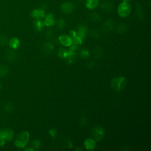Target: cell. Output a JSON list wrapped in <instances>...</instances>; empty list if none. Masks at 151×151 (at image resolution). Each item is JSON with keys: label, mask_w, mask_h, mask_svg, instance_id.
Returning <instances> with one entry per match:
<instances>
[{"label": "cell", "mask_w": 151, "mask_h": 151, "mask_svg": "<svg viewBox=\"0 0 151 151\" xmlns=\"http://www.w3.org/2000/svg\"><path fill=\"white\" fill-rule=\"evenodd\" d=\"M46 35H47V37H51V36H52V31L51 30L48 31L47 32Z\"/></svg>", "instance_id": "31"}, {"label": "cell", "mask_w": 151, "mask_h": 151, "mask_svg": "<svg viewBox=\"0 0 151 151\" xmlns=\"http://www.w3.org/2000/svg\"><path fill=\"white\" fill-rule=\"evenodd\" d=\"M91 136L95 141L100 140L104 136V129L101 126H96L91 131Z\"/></svg>", "instance_id": "4"}, {"label": "cell", "mask_w": 151, "mask_h": 151, "mask_svg": "<svg viewBox=\"0 0 151 151\" xmlns=\"http://www.w3.org/2000/svg\"><path fill=\"white\" fill-rule=\"evenodd\" d=\"M67 53V51L65 49H60L58 51V55L60 57H65Z\"/></svg>", "instance_id": "23"}, {"label": "cell", "mask_w": 151, "mask_h": 151, "mask_svg": "<svg viewBox=\"0 0 151 151\" xmlns=\"http://www.w3.org/2000/svg\"><path fill=\"white\" fill-rule=\"evenodd\" d=\"M114 5L110 2H104L100 5V8L104 11H111L113 8Z\"/></svg>", "instance_id": "13"}, {"label": "cell", "mask_w": 151, "mask_h": 151, "mask_svg": "<svg viewBox=\"0 0 151 151\" xmlns=\"http://www.w3.org/2000/svg\"><path fill=\"white\" fill-rule=\"evenodd\" d=\"M60 42L65 47H68L71 45V44L73 43L72 38L71 37L67 35H61L58 38Z\"/></svg>", "instance_id": "7"}, {"label": "cell", "mask_w": 151, "mask_h": 151, "mask_svg": "<svg viewBox=\"0 0 151 151\" xmlns=\"http://www.w3.org/2000/svg\"><path fill=\"white\" fill-rule=\"evenodd\" d=\"M89 18L93 21H99L100 19V16L97 13H91L89 15Z\"/></svg>", "instance_id": "18"}, {"label": "cell", "mask_w": 151, "mask_h": 151, "mask_svg": "<svg viewBox=\"0 0 151 151\" xmlns=\"http://www.w3.org/2000/svg\"><path fill=\"white\" fill-rule=\"evenodd\" d=\"M5 143V140H0V146H2Z\"/></svg>", "instance_id": "32"}, {"label": "cell", "mask_w": 151, "mask_h": 151, "mask_svg": "<svg viewBox=\"0 0 151 151\" xmlns=\"http://www.w3.org/2000/svg\"><path fill=\"white\" fill-rule=\"evenodd\" d=\"M87 32V28L84 25H80L78 28V31L77 33V36L80 39L83 40L86 37Z\"/></svg>", "instance_id": "12"}, {"label": "cell", "mask_w": 151, "mask_h": 151, "mask_svg": "<svg viewBox=\"0 0 151 151\" xmlns=\"http://www.w3.org/2000/svg\"><path fill=\"white\" fill-rule=\"evenodd\" d=\"M6 136V130L0 129V140H5Z\"/></svg>", "instance_id": "24"}, {"label": "cell", "mask_w": 151, "mask_h": 151, "mask_svg": "<svg viewBox=\"0 0 151 151\" xmlns=\"http://www.w3.org/2000/svg\"><path fill=\"white\" fill-rule=\"evenodd\" d=\"M131 11V5L127 2L123 1L117 7V14L120 17L123 18L127 17L130 14Z\"/></svg>", "instance_id": "3"}, {"label": "cell", "mask_w": 151, "mask_h": 151, "mask_svg": "<svg viewBox=\"0 0 151 151\" xmlns=\"http://www.w3.org/2000/svg\"><path fill=\"white\" fill-rule=\"evenodd\" d=\"M7 72V68L4 65L0 66V77L4 76Z\"/></svg>", "instance_id": "22"}, {"label": "cell", "mask_w": 151, "mask_h": 151, "mask_svg": "<svg viewBox=\"0 0 151 151\" xmlns=\"http://www.w3.org/2000/svg\"><path fill=\"white\" fill-rule=\"evenodd\" d=\"M25 150H31V151H34L33 149H26Z\"/></svg>", "instance_id": "33"}, {"label": "cell", "mask_w": 151, "mask_h": 151, "mask_svg": "<svg viewBox=\"0 0 151 151\" xmlns=\"http://www.w3.org/2000/svg\"><path fill=\"white\" fill-rule=\"evenodd\" d=\"M35 28L38 31H41L43 28L44 23L40 19H36L34 22Z\"/></svg>", "instance_id": "15"}, {"label": "cell", "mask_w": 151, "mask_h": 151, "mask_svg": "<svg viewBox=\"0 0 151 151\" xmlns=\"http://www.w3.org/2000/svg\"><path fill=\"white\" fill-rule=\"evenodd\" d=\"M10 47L13 49H17L19 47L20 42L19 40L16 37L12 38L8 42Z\"/></svg>", "instance_id": "14"}, {"label": "cell", "mask_w": 151, "mask_h": 151, "mask_svg": "<svg viewBox=\"0 0 151 151\" xmlns=\"http://www.w3.org/2000/svg\"><path fill=\"white\" fill-rule=\"evenodd\" d=\"M6 130V136H5V141H10L14 136V133L11 129H5Z\"/></svg>", "instance_id": "16"}, {"label": "cell", "mask_w": 151, "mask_h": 151, "mask_svg": "<svg viewBox=\"0 0 151 151\" xmlns=\"http://www.w3.org/2000/svg\"><path fill=\"white\" fill-rule=\"evenodd\" d=\"M84 147L87 150H93L96 146V141L93 139H87L84 141Z\"/></svg>", "instance_id": "9"}, {"label": "cell", "mask_w": 151, "mask_h": 151, "mask_svg": "<svg viewBox=\"0 0 151 151\" xmlns=\"http://www.w3.org/2000/svg\"><path fill=\"white\" fill-rule=\"evenodd\" d=\"M81 55L83 58H87L88 56V52L87 50H83L81 53Z\"/></svg>", "instance_id": "29"}, {"label": "cell", "mask_w": 151, "mask_h": 151, "mask_svg": "<svg viewBox=\"0 0 151 151\" xmlns=\"http://www.w3.org/2000/svg\"><path fill=\"white\" fill-rule=\"evenodd\" d=\"M99 5V0H86V6L87 9L90 10H93L96 9Z\"/></svg>", "instance_id": "10"}, {"label": "cell", "mask_w": 151, "mask_h": 151, "mask_svg": "<svg viewBox=\"0 0 151 151\" xmlns=\"http://www.w3.org/2000/svg\"><path fill=\"white\" fill-rule=\"evenodd\" d=\"M31 15L35 19H41L45 17V12L42 9H35L32 11Z\"/></svg>", "instance_id": "8"}, {"label": "cell", "mask_w": 151, "mask_h": 151, "mask_svg": "<svg viewBox=\"0 0 151 151\" xmlns=\"http://www.w3.org/2000/svg\"><path fill=\"white\" fill-rule=\"evenodd\" d=\"M70 34L71 37H72L73 38H74L75 37H76V35H77V33H76V31H74V30H71V31L70 32Z\"/></svg>", "instance_id": "30"}, {"label": "cell", "mask_w": 151, "mask_h": 151, "mask_svg": "<svg viewBox=\"0 0 151 151\" xmlns=\"http://www.w3.org/2000/svg\"><path fill=\"white\" fill-rule=\"evenodd\" d=\"M0 42L2 44V45H6L8 43V39L5 37L2 36L0 38Z\"/></svg>", "instance_id": "26"}, {"label": "cell", "mask_w": 151, "mask_h": 151, "mask_svg": "<svg viewBox=\"0 0 151 151\" xmlns=\"http://www.w3.org/2000/svg\"><path fill=\"white\" fill-rule=\"evenodd\" d=\"M102 54H103V51L100 47H97L96 48H95V49L94 50V55H95L96 57H98V58L101 57Z\"/></svg>", "instance_id": "20"}, {"label": "cell", "mask_w": 151, "mask_h": 151, "mask_svg": "<svg viewBox=\"0 0 151 151\" xmlns=\"http://www.w3.org/2000/svg\"><path fill=\"white\" fill-rule=\"evenodd\" d=\"M114 21L113 19H107L101 25V28L104 31L110 32L113 29Z\"/></svg>", "instance_id": "6"}, {"label": "cell", "mask_w": 151, "mask_h": 151, "mask_svg": "<svg viewBox=\"0 0 151 151\" xmlns=\"http://www.w3.org/2000/svg\"><path fill=\"white\" fill-rule=\"evenodd\" d=\"M136 10H137V14L139 17H140L142 18L143 17V11L139 4H136Z\"/></svg>", "instance_id": "21"}, {"label": "cell", "mask_w": 151, "mask_h": 151, "mask_svg": "<svg viewBox=\"0 0 151 151\" xmlns=\"http://www.w3.org/2000/svg\"><path fill=\"white\" fill-rule=\"evenodd\" d=\"M29 137V134L27 131H23L21 132L17 136L14 143L15 145L18 147H24L28 142Z\"/></svg>", "instance_id": "2"}, {"label": "cell", "mask_w": 151, "mask_h": 151, "mask_svg": "<svg viewBox=\"0 0 151 151\" xmlns=\"http://www.w3.org/2000/svg\"><path fill=\"white\" fill-rule=\"evenodd\" d=\"M127 30V27L126 25L124 24V23H121L119 26H118V28H117V31H119V33L122 34V33H124Z\"/></svg>", "instance_id": "19"}, {"label": "cell", "mask_w": 151, "mask_h": 151, "mask_svg": "<svg viewBox=\"0 0 151 151\" xmlns=\"http://www.w3.org/2000/svg\"><path fill=\"white\" fill-rule=\"evenodd\" d=\"M43 48L45 52H50L53 50V45L50 42H47L44 45Z\"/></svg>", "instance_id": "17"}, {"label": "cell", "mask_w": 151, "mask_h": 151, "mask_svg": "<svg viewBox=\"0 0 151 151\" xmlns=\"http://www.w3.org/2000/svg\"><path fill=\"white\" fill-rule=\"evenodd\" d=\"M54 23H55V20H54V16L52 14H49L45 17V19L44 21V24L45 25H47L48 27H50V26L53 25L54 24Z\"/></svg>", "instance_id": "11"}, {"label": "cell", "mask_w": 151, "mask_h": 151, "mask_svg": "<svg viewBox=\"0 0 151 151\" xmlns=\"http://www.w3.org/2000/svg\"><path fill=\"white\" fill-rule=\"evenodd\" d=\"M74 4L70 1L65 2L61 5V10L65 14L71 13L74 11Z\"/></svg>", "instance_id": "5"}, {"label": "cell", "mask_w": 151, "mask_h": 151, "mask_svg": "<svg viewBox=\"0 0 151 151\" xmlns=\"http://www.w3.org/2000/svg\"><path fill=\"white\" fill-rule=\"evenodd\" d=\"M126 84V78L124 77L120 76L113 78L111 81V87L115 91L122 90Z\"/></svg>", "instance_id": "1"}, {"label": "cell", "mask_w": 151, "mask_h": 151, "mask_svg": "<svg viewBox=\"0 0 151 151\" xmlns=\"http://www.w3.org/2000/svg\"><path fill=\"white\" fill-rule=\"evenodd\" d=\"M123 1H125V2H129L130 1H132V0H123Z\"/></svg>", "instance_id": "34"}, {"label": "cell", "mask_w": 151, "mask_h": 151, "mask_svg": "<svg viewBox=\"0 0 151 151\" xmlns=\"http://www.w3.org/2000/svg\"><path fill=\"white\" fill-rule=\"evenodd\" d=\"M32 147H34V148H35L36 149H38V148L39 147L40 145V142L39 140H35L34 141H33L31 143Z\"/></svg>", "instance_id": "27"}, {"label": "cell", "mask_w": 151, "mask_h": 151, "mask_svg": "<svg viewBox=\"0 0 151 151\" xmlns=\"http://www.w3.org/2000/svg\"><path fill=\"white\" fill-rule=\"evenodd\" d=\"M91 36L93 38H97L100 37V32L97 30H93L91 32Z\"/></svg>", "instance_id": "25"}, {"label": "cell", "mask_w": 151, "mask_h": 151, "mask_svg": "<svg viewBox=\"0 0 151 151\" xmlns=\"http://www.w3.org/2000/svg\"><path fill=\"white\" fill-rule=\"evenodd\" d=\"M64 21L63 19H60L58 21V27L60 29H62L64 25Z\"/></svg>", "instance_id": "28"}]
</instances>
